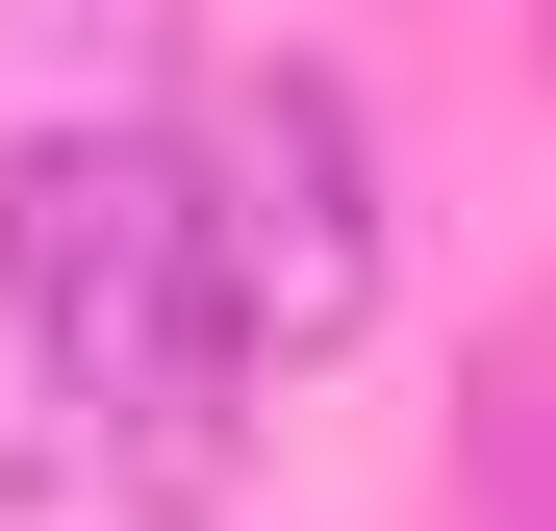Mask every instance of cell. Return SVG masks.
Instances as JSON below:
<instances>
[{"label":"cell","instance_id":"cell-2","mask_svg":"<svg viewBox=\"0 0 556 531\" xmlns=\"http://www.w3.org/2000/svg\"><path fill=\"white\" fill-rule=\"evenodd\" d=\"M203 228H228V329L253 380H304V354L380 329V127H354L329 51H253L203 102Z\"/></svg>","mask_w":556,"mask_h":531},{"label":"cell","instance_id":"cell-1","mask_svg":"<svg viewBox=\"0 0 556 531\" xmlns=\"http://www.w3.org/2000/svg\"><path fill=\"white\" fill-rule=\"evenodd\" d=\"M253 405L228 329V228H203V127H26L0 152V506H203Z\"/></svg>","mask_w":556,"mask_h":531}]
</instances>
